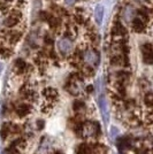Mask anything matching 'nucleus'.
Returning <instances> with one entry per match:
<instances>
[{
	"label": "nucleus",
	"mask_w": 153,
	"mask_h": 154,
	"mask_svg": "<svg viewBox=\"0 0 153 154\" xmlns=\"http://www.w3.org/2000/svg\"><path fill=\"white\" fill-rule=\"evenodd\" d=\"M82 60L84 61V63L86 64L89 68L95 69L96 67L99 66L100 62V55L99 53L95 50H85L82 54Z\"/></svg>",
	"instance_id": "obj_1"
},
{
	"label": "nucleus",
	"mask_w": 153,
	"mask_h": 154,
	"mask_svg": "<svg viewBox=\"0 0 153 154\" xmlns=\"http://www.w3.org/2000/svg\"><path fill=\"white\" fill-rule=\"evenodd\" d=\"M57 46H58V50H59V52L61 54L67 55V54H69L70 52L73 51L74 43H73L71 38H69V37H62V38H60L58 40Z\"/></svg>",
	"instance_id": "obj_2"
},
{
	"label": "nucleus",
	"mask_w": 153,
	"mask_h": 154,
	"mask_svg": "<svg viewBox=\"0 0 153 154\" xmlns=\"http://www.w3.org/2000/svg\"><path fill=\"white\" fill-rule=\"evenodd\" d=\"M31 106L29 103H19L14 107V113L17 117H26V116L30 115L31 114Z\"/></svg>",
	"instance_id": "obj_3"
},
{
	"label": "nucleus",
	"mask_w": 153,
	"mask_h": 154,
	"mask_svg": "<svg viewBox=\"0 0 153 154\" xmlns=\"http://www.w3.org/2000/svg\"><path fill=\"white\" fill-rule=\"evenodd\" d=\"M140 51H142V57H143V61L144 63L151 64L152 63V45L150 43H146L144 45H142L140 47Z\"/></svg>",
	"instance_id": "obj_4"
},
{
	"label": "nucleus",
	"mask_w": 153,
	"mask_h": 154,
	"mask_svg": "<svg viewBox=\"0 0 153 154\" xmlns=\"http://www.w3.org/2000/svg\"><path fill=\"white\" fill-rule=\"evenodd\" d=\"M95 143H80L75 146V154H91L92 147H93Z\"/></svg>",
	"instance_id": "obj_5"
},
{
	"label": "nucleus",
	"mask_w": 153,
	"mask_h": 154,
	"mask_svg": "<svg viewBox=\"0 0 153 154\" xmlns=\"http://www.w3.org/2000/svg\"><path fill=\"white\" fill-rule=\"evenodd\" d=\"M20 22V15L19 13H12L11 15H8L6 19H4L2 21V26L5 28H13Z\"/></svg>",
	"instance_id": "obj_6"
},
{
	"label": "nucleus",
	"mask_w": 153,
	"mask_h": 154,
	"mask_svg": "<svg viewBox=\"0 0 153 154\" xmlns=\"http://www.w3.org/2000/svg\"><path fill=\"white\" fill-rule=\"evenodd\" d=\"M85 109H86V106H85L84 101H82V100H76L73 103V110L76 114L77 117L82 119L83 117L82 115H84V113H85Z\"/></svg>",
	"instance_id": "obj_7"
},
{
	"label": "nucleus",
	"mask_w": 153,
	"mask_h": 154,
	"mask_svg": "<svg viewBox=\"0 0 153 154\" xmlns=\"http://www.w3.org/2000/svg\"><path fill=\"white\" fill-rule=\"evenodd\" d=\"M131 22V29L135 32H143L145 29V22L140 17H134L130 21Z\"/></svg>",
	"instance_id": "obj_8"
},
{
	"label": "nucleus",
	"mask_w": 153,
	"mask_h": 154,
	"mask_svg": "<svg viewBox=\"0 0 153 154\" xmlns=\"http://www.w3.org/2000/svg\"><path fill=\"white\" fill-rule=\"evenodd\" d=\"M98 103H99V108L101 110V114L104 116V120L107 122L108 121V114H107V103H106V99L105 97H100L99 100H98Z\"/></svg>",
	"instance_id": "obj_9"
},
{
	"label": "nucleus",
	"mask_w": 153,
	"mask_h": 154,
	"mask_svg": "<svg viewBox=\"0 0 153 154\" xmlns=\"http://www.w3.org/2000/svg\"><path fill=\"white\" fill-rule=\"evenodd\" d=\"M126 28L122 26L120 22H115L114 26H113V29H112V33H113V36H124L126 35Z\"/></svg>",
	"instance_id": "obj_10"
},
{
	"label": "nucleus",
	"mask_w": 153,
	"mask_h": 154,
	"mask_svg": "<svg viewBox=\"0 0 153 154\" xmlns=\"http://www.w3.org/2000/svg\"><path fill=\"white\" fill-rule=\"evenodd\" d=\"M27 67L28 66H27L26 61L22 60V59H17L15 61V63H14V69L17 74H24L27 70Z\"/></svg>",
	"instance_id": "obj_11"
},
{
	"label": "nucleus",
	"mask_w": 153,
	"mask_h": 154,
	"mask_svg": "<svg viewBox=\"0 0 153 154\" xmlns=\"http://www.w3.org/2000/svg\"><path fill=\"white\" fill-rule=\"evenodd\" d=\"M122 17H123L124 21L130 22L135 17V9L131 6H127L122 12Z\"/></svg>",
	"instance_id": "obj_12"
},
{
	"label": "nucleus",
	"mask_w": 153,
	"mask_h": 154,
	"mask_svg": "<svg viewBox=\"0 0 153 154\" xmlns=\"http://www.w3.org/2000/svg\"><path fill=\"white\" fill-rule=\"evenodd\" d=\"M104 6L102 5H98L95 9V17H96V22L100 26L102 23V19H104Z\"/></svg>",
	"instance_id": "obj_13"
},
{
	"label": "nucleus",
	"mask_w": 153,
	"mask_h": 154,
	"mask_svg": "<svg viewBox=\"0 0 153 154\" xmlns=\"http://www.w3.org/2000/svg\"><path fill=\"white\" fill-rule=\"evenodd\" d=\"M44 120H42V119H38V120H36L35 123H33V128L36 129V130H42V129L44 128Z\"/></svg>",
	"instance_id": "obj_14"
},
{
	"label": "nucleus",
	"mask_w": 153,
	"mask_h": 154,
	"mask_svg": "<svg viewBox=\"0 0 153 154\" xmlns=\"http://www.w3.org/2000/svg\"><path fill=\"white\" fill-rule=\"evenodd\" d=\"M76 1L77 0H64V4L68 5V6H71V5H74Z\"/></svg>",
	"instance_id": "obj_15"
},
{
	"label": "nucleus",
	"mask_w": 153,
	"mask_h": 154,
	"mask_svg": "<svg viewBox=\"0 0 153 154\" xmlns=\"http://www.w3.org/2000/svg\"><path fill=\"white\" fill-rule=\"evenodd\" d=\"M0 70H1V63H0Z\"/></svg>",
	"instance_id": "obj_16"
}]
</instances>
